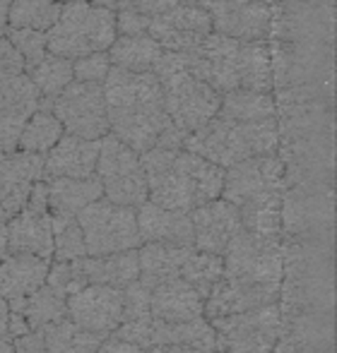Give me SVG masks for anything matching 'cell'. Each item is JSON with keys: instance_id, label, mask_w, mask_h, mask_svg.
<instances>
[{"instance_id": "cell-38", "label": "cell", "mask_w": 337, "mask_h": 353, "mask_svg": "<svg viewBox=\"0 0 337 353\" xmlns=\"http://www.w3.org/2000/svg\"><path fill=\"white\" fill-rule=\"evenodd\" d=\"M222 274H224V257L202 250H193L181 270L183 279L191 283V286H195V291L202 298H207V293L222 279Z\"/></svg>"}, {"instance_id": "cell-55", "label": "cell", "mask_w": 337, "mask_h": 353, "mask_svg": "<svg viewBox=\"0 0 337 353\" xmlns=\"http://www.w3.org/2000/svg\"><path fill=\"white\" fill-rule=\"evenodd\" d=\"M275 3H333V0H275Z\"/></svg>"}, {"instance_id": "cell-18", "label": "cell", "mask_w": 337, "mask_h": 353, "mask_svg": "<svg viewBox=\"0 0 337 353\" xmlns=\"http://www.w3.org/2000/svg\"><path fill=\"white\" fill-rule=\"evenodd\" d=\"M41 106V94L27 72L0 79V152H15L29 116Z\"/></svg>"}, {"instance_id": "cell-46", "label": "cell", "mask_w": 337, "mask_h": 353, "mask_svg": "<svg viewBox=\"0 0 337 353\" xmlns=\"http://www.w3.org/2000/svg\"><path fill=\"white\" fill-rule=\"evenodd\" d=\"M147 27H150L147 14H140L128 8L116 12V34H147Z\"/></svg>"}, {"instance_id": "cell-43", "label": "cell", "mask_w": 337, "mask_h": 353, "mask_svg": "<svg viewBox=\"0 0 337 353\" xmlns=\"http://www.w3.org/2000/svg\"><path fill=\"white\" fill-rule=\"evenodd\" d=\"M108 70H111L108 51H97L73 61V72H75V79H80V82H104Z\"/></svg>"}, {"instance_id": "cell-53", "label": "cell", "mask_w": 337, "mask_h": 353, "mask_svg": "<svg viewBox=\"0 0 337 353\" xmlns=\"http://www.w3.org/2000/svg\"><path fill=\"white\" fill-rule=\"evenodd\" d=\"M10 3H12V0H0V37H5V32H8V12H10Z\"/></svg>"}, {"instance_id": "cell-56", "label": "cell", "mask_w": 337, "mask_h": 353, "mask_svg": "<svg viewBox=\"0 0 337 353\" xmlns=\"http://www.w3.org/2000/svg\"><path fill=\"white\" fill-rule=\"evenodd\" d=\"M178 3H183V5H198V0H178Z\"/></svg>"}, {"instance_id": "cell-19", "label": "cell", "mask_w": 337, "mask_h": 353, "mask_svg": "<svg viewBox=\"0 0 337 353\" xmlns=\"http://www.w3.org/2000/svg\"><path fill=\"white\" fill-rule=\"evenodd\" d=\"M193 219V245L195 250L224 255L229 243L244 231L241 214L236 205L217 197L191 212Z\"/></svg>"}, {"instance_id": "cell-29", "label": "cell", "mask_w": 337, "mask_h": 353, "mask_svg": "<svg viewBox=\"0 0 337 353\" xmlns=\"http://www.w3.org/2000/svg\"><path fill=\"white\" fill-rule=\"evenodd\" d=\"M162 344L188 346V349L212 353L217 349L215 327L205 317H195V320H186V322L152 320V346H162Z\"/></svg>"}, {"instance_id": "cell-36", "label": "cell", "mask_w": 337, "mask_h": 353, "mask_svg": "<svg viewBox=\"0 0 337 353\" xmlns=\"http://www.w3.org/2000/svg\"><path fill=\"white\" fill-rule=\"evenodd\" d=\"M29 79L34 82V87L39 89L41 99H53L68 87V84L75 79L73 72V61L66 56H58V53L46 51V56L32 65L27 70Z\"/></svg>"}, {"instance_id": "cell-35", "label": "cell", "mask_w": 337, "mask_h": 353, "mask_svg": "<svg viewBox=\"0 0 337 353\" xmlns=\"http://www.w3.org/2000/svg\"><path fill=\"white\" fill-rule=\"evenodd\" d=\"M66 135L61 121L53 116V111L48 106H39L37 111L29 116L27 125L22 128V135H19L17 149L32 154H46L61 137Z\"/></svg>"}, {"instance_id": "cell-10", "label": "cell", "mask_w": 337, "mask_h": 353, "mask_svg": "<svg viewBox=\"0 0 337 353\" xmlns=\"http://www.w3.org/2000/svg\"><path fill=\"white\" fill-rule=\"evenodd\" d=\"M210 322L215 327L217 349L227 353H272L282 334V310L277 303Z\"/></svg>"}, {"instance_id": "cell-23", "label": "cell", "mask_w": 337, "mask_h": 353, "mask_svg": "<svg viewBox=\"0 0 337 353\" xmlns=\"http://www.w3.org/2000/svg\"><path fill=\"white\" fill-rule=\"evenodd\" d=\"M205 298L183 276L160 281L150 291V315L162 322H186L205 317Z\"/></svg>"}, {"instance_id": "cell-41", "label": "cell", "mask_w": 337, "mask_h": 353, "mask_svg": "<svg viewBox=\"0 0 337 353\" xmlns=\"http://www.w3.org/2000/svg\"><path fill=\"white\" fill-rule=\"evenodd\" d=\"M8 41L17 48V53L22 56L27 70L32 65H37L44 56H46V32H37V29H17V27H8L5 32Z\"/></svg>"}, {"instance_id": "cell-54", "label": "cell", "mask_w": 337, "mask_h": 353, "mask_svg": "<svg viewBox=\"0 0 337 353\" xmlns=\"http://www.w3.org/2000/svg\"><path fill=\"white\" fill-rule=\"evenodd\" d=\"M8 255V221L0 219V260Z\"/></svg>"}, {"instance_id": "cell-3", "label": "cell", "mask_w": 337, "mask_h": 353, "mask_svg": "<svg viewBox=\"0 0 337 353\" xmlns=\"http://www.w3.org/2000/svg\"><path fill=\"white\" fill-rule=\"evenodd\" d=\"M280 147L277 118L265 121H231L217 113L198 130L188 132L183 149L200 154L222 168L260 154H275Z\"/></svg>"}, {"instance_id": "cell-13", "label": "cell", "mask_w": 337, "mask_h": 353, "mask_svg": "<svg viewBox=\"0 0 337 353\" xmlns=\"http://www.w3.org/2000/svg\"><path fill=\"white\" fill-rule=\"evenodd\" d=\"M272 39L299 43H333V3H275L270 41Z\"/></svg>"}, {"instance_id": "cell-48", "label": "cell", "mask_w": 337, "mask_h": 353, "mask_svg": "<svg viewBox=\"0 0 337 353\" xmlns=\"http://www.w3.org/2000/svg\"><path fill=\"white\" fill-rule=\"evenodd\" d=\"M12 344H15V353H48L39 330H29L27 334L17 336Z\"/></svg>"}, {"instance_id": "cell-31", "label": "cell", "mask_w": 337, "mask_h": 353, "mask_svg": "<svg viewBox=\"0 0 337 353\" xmlns=\"http://www.w3.org/2000/svg\"><path fill=\"white\" fill-rule=\"evenodd\" d=\"M39 332H41L48 353H94L108 336L102 332L82 330L68 315L39 327Z\"/></svg>"}, {"instance_id": "cell-57", "label": "cell", "mask_w": 337, "mask_h": 353, "mask_svg": "<svg viewBox=\"0 0 337 353\" xmlns=\"http://www.w3.org/2000/svg\"><path fill=\"white\" fill-rule=\"evenodd\" d=\"M58 3H80V0H58Z\"/></svg>"}, {"instance_id": "cell-33", "label": "cell", "mask_w": 337, "mask_h": 353, "mask_svg": "<svg viewBox=\"0 0 337 353\" xmlns=\"http://www.w3.org/2000/svg\"><path fill=\"white\" fill-rule=\"evenodd\" d=\"M282 195L285 192H270L236 207L246 231L262 238H282Z\"/></svg>"}, {"instance_id": "cell-49", "label": "cell", "mask_w": 337, "mask_h": 353, "mask_svg": "<svg viewBox=\"0 0 337 353\" xmlns=\"http://www.w3.org/2000/svg\"><path fill=\"white\" fill-rule=\"evenodd\" d=\"M94 353H147V351L142 349V346L131 344V341H123V339H118V336L108 334L106 339H104V344Z\"/></svg>"}, {"instance_id": "cell-22", "label": "cell", "mask_w": 337, "mask_h": 353, "mask_svg": "<svg viewBox=\"0 0 337 353\" xmlns=\"http://www.w3.org/2000/svg\"><path fill=\"white\" fill-rule=\"evenodd\" d=\"M99 140H84L75 135H63L44 154L41 178H87L97 171Z\"/></svg>"}, {"instance_id": "cell-20", "label": "cell", "mask_w": 337, "mask_h": 353, "mask_svg": "<svg viewBox=\"0 0 337 353\" xmlns=\"http://www.w3.org/2000/svg\"><path fill=\"white\" fill-rule=\"evenodd\" d=\"M8 255L53 257V221L51 212L24 205L8 221Z\"/></svg>"}, {"instance_id": "cell-25", "label": "cell", "mask_w": 337, "mask_h": 353, "mask_svg": "<svg viewBox=\"0 0 337 353\" xmlns=\"http://www.w3.org/2000/svg\"><path fill=\"white\" fill-rule=\"evenodd\" d=\"M137 231L142 243H178L193 245L191 212H176L155 202H142L137 207Z\"/></svg>"}, {"instance_id": "cell-12", "label": "cell", "mask_w": 337, "mask_h": 353, "mask_svg": "<svg viewBox=\"0 0 337 353\" xmlns=\"http://www.w3.org/2000/svg\"><path fill=\"white\" fill-rule=\"evenodd\" d=\"M287 190V171L282 159L275 154H260L251 157L234 166L224 168V185L222 195L227 202L241 207L256 197L270 195V192Z\"/></svg>"}, {"instance_id": "cell-26", "label": "cell", "mask_w": 337, "mask_h": 353, "mask_svg": "<svg viewBox=\"0 0 337 353\" xmlns=\"http://www.w3.org/2000/svg\"><path fill=\"white\" fill-rule=\"evenodd\" d=\"M51 260L37 255H5L0 260V298L29 296L46 281Z\"/></svg>"}, {"instance_id": "cell-40", "label": "cell", "mask_w": 337, "mask_h": 353, "mask_svg": "<svg viewBox=\"0 0 337 353\" xmlns=\"http://www.w3.org/2000/svg\"><path fill=\"white\" fill-rule=\"evenodd\" d=\"M51 221H53V257H56V262H70L87 255V245H84V236L80 223H77V216L51 214Z\"/></svg>"}, {"instance_id": "cell-39", "label": "cell", "mask_w": 337, "mask_h": 353, "mask_svg": "<svg viewBox=\"0 0 337 353\" xmlns=\"http://www.w3.org/2000/svg\"><path fill=\"white\" fill-rule=\"evenodd\" d=\"M24 317L29 322V330H39V327L48 325V322L61 320V317H66V298L44 281L37 291H32L27 296Z\"/></svg>"}, {"instance_id": "cell-32", "label": "cell", "mask_w": 337, "mask_h": 353, "mask_svg": "<svg viewBox=\"0 0 337 353\" xmlns=\"http://www.w3.org/2000/svg\"><path fill=\"white\" fill-rule=\"evenodd\" d=\"M220 116L231 121H265L275 118V97L272 92H253V89H231L222 94Z\"/></svg>"}, {"instance_id": "cell-17", "label": "cell", "mask_w": 337, "mask_h": 353, "mask_svg": "<svg viewBox=\"0 0 337 353\" xmlns=\"http://www.w3.org/2000/svg\"><path fill=\"white\" fill-rule=\"evenodd\" d=\"M44 157L41 154L0 152V219L10 221L29 200L34 183L41 181Z\"/></svg>"}, {"instance_id": "cell-7", "label": "cell", "mask_w": 337, "mask_h": 353, "mask_svg": "<svg viewBox=\"0 0 337 353\" xmlns=\"http://www.w3.org/2000/svg\"><path fill=\"white\" fill-rule=\"evenodd\" d=\"M82 228L87 255H111L131 248H140L135 207L116 205V202L99 197L77 214Z\"/></svg>"}, {"instance_id": "cell-50", "label": "cell", "mask_w": 337, "mask_h": 353, "mask_svg": "<svg viewBox=\"0 0 337 353\" xmlns=\"http://www.w3.org/2000/svg\"><path fill=\"white\" fill-rule=\"evenodd\" d=\"M8 315H10V307L8 301L0 298V353H15V344H12V336H10L8 330Z\"/></svg>"}, {"instance_id": "cell-14", "label": "cell", "mask_w": 337, "mask_h": 353, "mask_svg": "<svg viewBox=\"0 0 337 353\" xmlns=\"http://www.w3.org/2000/svg\"><path fill=\"white\" fill-rule=\"evenodd\" d=\"M212 29L239 41H270L275 0H198Z\"/></svg>"}, {"instance_id": "cell-6", "label": "cell", "mask_w": 337, "mask_h": 353, "mask_svg": "<svg viewBox=\"0 0 337 353\" xmlns=\"http://www.w3.org/2000/svg\"><path fill=\"white\" fill-rule=\"evenodd\" d=\"M270 65L272 89L314 87L335 94V51L333 43H299L272 39Z\"/></svg>"}, {"instance_id": "cell-42", "label": "cell", "mask_w": 337, "mask_h": 353, "mask_svg": "<svg viewBox=\"0 0 337 353\" xmlns=\"http://www.w3.org/2000/svg\"><path fill=\"white\" fill-rule=\"evenodd\" d=\"M150 291L152 288L140 279L131 281L123 288V320H140V317H152L150 315Z\"/></svg>"}, {"instance_id": "cell-34", "label": "cell", "mask_w": 337, "mask_h": 353, "mask_svg": "<svg viewBox=\"0 0 337 353\" xmlns=\"http://www.w3.org/2000/svg\"><path fill=\"white\" fill-rule=\"evenodd\" d=\"M239 89L272 92L270 43H267V41H241V51H239Z\"/></svg>"}, {"instance_id": "cell-28", "label": "cell", "mask_w": 337, "mask_h": 353, "mask_svg": "<svg viewBox=\"0 0 337 353\" xmlns=\"http://www.w3.org/2000/svg\"><path fill=\"white\" fill-rule=\"evenodd\" d=\"M46 192L48 212L63 214V216H77L87 205L104 197V188L97 173L87 178H48Z\"/></svg>"}, {"instance_id": "cell-24", "label": "cell", "mask_w": 337, "mask_h": 353, "mask_svg": "<svg viewBox=\"0 0 337 353\" xmlns=\"http://www.w3.org/2000/svg\"><path fill=\"white\" fill-rule=\"evenodd\" d=\"M70 262L82 286H87V283H106V286L126 288L128 283L140 276L137 248L111 252V255H82Z\"/></svg>"}, {"instance_id": "cell-4", "label": "cell", "mask_w": 337, "mask_h": 353, "mask_svg": "<svg viewBox=\"0 0 337 353\" xmlns=\"http://www.w3.org/2000/svg\"><path fill=\"white\" fill-rule=\"evenodd\" d=\"M152 72L162 84L168 121L181 128L186 135L217 116L222 94L188 70L183 53L164 51Z\"/></svg>"}, {"instance_id": "cell-44", "label": "cell", "mask_w": 337, "mask_h": 353, "mask_svg": "<svg viewBox=\"0 0 337 353\" xmlns=\"http://www.w3.org/2000/svg\"><path fill=\"white\" fill-rule=\"evenodd\" d=\"M46 283L56 293H61L63 298H68L70 293H75L77 288H82V281L77 279L75 270H73V262H58V265L48 267Z\"/></svg>"}, {"instance_id": "cell-16", "label": "cell", "mask_w": 337, "mask_h": 353, "mask_svg": "<svg viewBox=\"0 0 337 353\" xmlns=\"http://www.w3.org/2000/svg\"><path fill=\"white\" fill-rule=\"evenodd\" d=\"M66 315L82 330L111 334L123 320V288L87 283L66 298Z\"/></svg>"}, {"instance_id": "cell-5", "label": "cell", "mask_w": 337, "mask_h": 353, "mask_svg": "<svg viewBox=\"0 0 337 353\" xmlns=\"http://www.w3.org/2000/svg\"><path fill=\"white\" fill-rule=\"evenodd\" d=\"M116 12L92 0L63 3L61 14L46 32V48L70 61L108 51L116 39Z\"/></svg>"}, {"instance_id": "cell-21", "label": "cell", "mask_w": 337, "mask_h": 353, "mask_svg": "<svg viewBox=\"0 0 337 353\" xmlns=\"http://www.w3.org/2000/svg\"><path fill=\"white\" fill-rule=\"evenodd\" d=\"M280 301V288H267V286H256V283H246L239 279L224 276L212 286V291L205 298V312L202 315L207 320L215 317L234 315V312H246L253 307L270 305V303Z\"/></svg>"}, {"instance_id": "cell-58", "label": "cell", "mask_w": 337, "mask_h": 353, "mask_svg": "<svg viewBox=\"0 0 337 353\" xmlns=\"http://www.w3.org/2000/svg\"><path fill=\"white\" fill-rule=\"evenodd\" d=\"M212 353H227V351H220V349H215V351H212Z\"/></svg>"}, {"instance_id": "cell-51", "label": "cell", "mask_w": 337, "mask_h": 353, "mask_svg": "<svg viewBox=\"0 0 337 353\" xmlns=\"http://www.w3.org/2000/svg\"><path fill=\"white\" fill-rule=\"evenodd\" d=\"M8 330H10V336H12V339H17V336H22V334H27V332H29L27 317H24L22 312L10 310V315H8Z\"/></svg>"}, {"instance_id": "cell-47", "label": "cell", "mask_w": 337, "mask_h": 353, "mask_svg": "<svg viewBox=\"0 0 337 353\" xmlns=\"http://www.w3.org/2000/svg\"><path fill=\"white\" fill-rule=\"evenodd\" d=\"M173 5H178V0H123L121 10L128 8L140 14H147V17H155V14L164 12V10L173 8Z\"/></svg>"}, {"instance_id": "cell-30", "label": "cell", "mask_w": 337, "mask_h": 353, "mask_svg": "<svg viewBox=\"0 0 337 353\" xmlns=\"http://www.w3.org/2000/svg\"><path fill=\"white\" fill-rule=\"evenodd\" d=\"M164 48L150 34H118L108 46V61L113 68L131 72H152Z\"/></svg>"}, {"instance_id": "cell-9", "label": "cell", "mask_w": 337, "mask_h": 353, "mask_svg": "<svg viewBox=\"0 0 337 353\" xmlns=\"http://www.w3.org/2000/svg\"><path fill=\"white\" fill-rule=\"evenodd\" d=\"M97 178L102 181L104 197L116 205L140 207L147 202V178L142 168L140 154L126 142L113 137L111 132L99 140Z\"/></svg>"}, {"instance_id": "cell-45", "label": "cell", "mask_w": 337, "mask_h": 353, "mask_svg": "<svg viewBox=\"0 0 337 353\" xmlns=\"http://www.w3.org/2000/svg\"><path fill=\"white\" fill-rule=\"evenodd\" d=\"M27 72L22 56L17 53V48L8 41V37H0V79L15 77V74Z\"/></svg>"}, {"instance_id": "cell-1", "label": "cell", "mask_w": 337, "mask_h": 353, "mask_svg": "<svg viewBox=\"0 0 337 353\" xmlns=\"http://www.w3.org/2000/svg\"><path fill=\"white\" fill-rule=\"evenodd\" d=\"M108 132L137 154L152 149L168 125L164 94L155 72L113 68L104 79Z\"/></svg>"}, {"instance_id": "cell-15", "label": "cell", "mask_w": 337, "mask_h": 353, "mask_svg": "<svg viewBox=\"0 0 337 353\" xmlns=\"http://www.w3.org/2000/svg\"><path fill=\"white\" fill-rule=\"evenodd\" d=\"M212 32V19L200 5H173L164 12L150 17L147 34L160 43L164 51L191 53L205 41Z\"/></svg>"}, {"instance_id": "cell-11", "label": "cell", "mask_w": 337, "mask_h": 353, "mask_svg": "<svg viewBox=\"0 0 337 353\" xmlns=\"http://www.w3.org/2000/svg\"><path fill=\"white\" fill-rule=\"evenodd\" d=\"M51 111L68 135L84 140H102L104 135H108L104 82L73 79L58 97L51 99Z\"/></svg>"}, {"instance_id": "cell-27", "label": "cell", "mask_w": 337, "mask_h": 353, "mask_svg": "<svg viewBox=\"0 0 337 353\" xmlns=\"http://www.w3.org/2000/svg\"><path fill=\"white\" fill-rule=\"evenodd\" d=\"M195 245H178V243H145L137 248L140 260V279L147 286H157L160 281L181 276V270Z\"/></svg>"}, {"instance_id": "cell-52", "label": "cell", "mask_w": 337, "mask_h": 353, "mask_svg": "<svg viewBox=\"0 0 337 353\" xmlns=\"http://www.w3.org/2000/svg\"><path fill=\"white\" fill-rule=\"evenodd\" d=\"M147 353H202V351H198V349H188V346L162 344V346H152V349H147Z\"/></svg>"}, {"instance_id": "cell-37", "label": "cell", "mask_w": 337, "mask_h": 353, "mask_svg": "<svg viewBox=\"0 0 337 353\" xmlns=\"http://www.w3.org/2000/svg\"><path fill=\"white\" fill-rule=\"evenodd\" d=\"M63 3L58 0H12L8 12V27L48 32L61 14Z\"/></svg>"}, {"instance_id": "cell-8", "label": "cell", "mask_w": 337, "mask_h": 353, "mask_svg": "<svg viewBox=\"0 0 337 353\" xmlns=\"http://www.w3.org/2000/svg\"><path fill=\"white\" fill-rule=\"evenodd\" d=\"M224 276L267 288H282L285 281V243L241 231L224 255Z\"/></svg>"}, {"instance_id": "cell-2", "label": "cell", "mask_w": 337, "mask_h": 353, "mask_svg": "<svg viewBox=\"0 0 337 353\" xmlns=\"http://www.w3.org/2000/svg\"><path fill=\"white\" fill-rule=\"evenodd\" d=\"M147 178V200L166 210L193 212L217 200L224 185V168L188 149L152 147L140 154Z\"/></svg>"}]
</instances>
